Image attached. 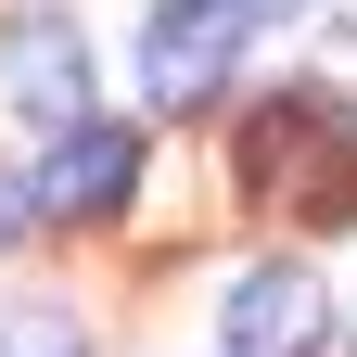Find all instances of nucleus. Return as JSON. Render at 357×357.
<instances>
[{
  "instance_id": "20e7f679",
  "label": "nucleus",
  "mask_w": 357,
  "mask_h": 357,
  "mask_svg": "<svg viewBox=\"0 0 357 357\" xmlns=\"http://www.w3.org/2000/svg\"><path fill=\"white\" fill-rule=\"evenodd\" d=\"M128 178H141V141L102 128V115H77V128H52V153H38L26 192H38V217H115Z\"/></svg>"
},
{
  "instance_id": "423d86ee",
  "label": "nucleus",
  "mask_w": 357,
  "mask_h": 357,
  "mask_svg": "<svg viewBox=\"0 0 357 357\" xmlns=\"http://www.w3.org/2000/svg\"><path fill=\"white\" fill-rule=\"evenodd\" d=\"M0 357H89V332L64 306H0Z\"/></svg>"
},
{
  "instance_id": "f257e3e1",
  "label": "nucleus",
  "mask_w": 357,
  "mask_h": 357,
  "mask_svg": "<svg viewBox=\"0 0 357 357\" xmlns=\"http://www.w3.org/2000/svg\"><path fill=\"white\" fill-rule=\"evenodd\" d=\"M243 178L281 217H306V230H344V217H357V115H332V102H268L255 141H243Z\"/></svg>"
},
{
  "instance_id": "f03ea898",
  "label": "nucleus",
  "mask_w": 357,
  "mask_h": 357,
  "mask_svg": "<svg viewBox=\"0 0 357 357\" xmlns=\"http://www.w3.org/2000/svg\"><path fill=\"white\" fill-rule=\"evenodd\" d=\"M243 0H153V26H141V89H153V115H204L217 89H230L243 64Z\"/></svg>"
},
{
  "instance_id": "0eeeda50",
  "label": "nucleus",
  "mask_w": 357,
  "mask_h": 357,
  "mask_svg": "<svg viewBox=\"0 0 357 357\" xmlns=\"http://www.w3.org/2000/svg\"><path fill=\"white\" fill-rule=\"evenodd\" d=\"M26 230H38V192H26L13 166H0V243H26Z\"/></svg>"
},
{
  "instance_id": "7ed1b4c3",
  "label": "nucleus",
  "mask_w": 357,
  "mask_h": 357,
  "mask_svg": "<svg viewBox=\"0 0 357 357\" xmlns=\"http://www.w3.org/2000/svg\"><path fill=\"white\" fill-rule=\"evenodd\" d=\"M0 89H13V115H38V128H77L89 115V38L64 13H13L0 26Z\"/></svg>"
},
{
  "instance_id": "39448f33",
  "label": "nucleus",
  "mask_w": 357,
  "mask_h": 357,
  "mask_svg": "<svg viewBox=\"0 0 357 357\" xmlns=\"http://www.w3.org/2000/svg\"><path fill=\"white\" fill-rule=\"evenodd\" d=\"M319 344V281L281 255V268H243L230 281V357H306Z\"/></svg>"
},
{
  "instance_id": "6e6552de",
  "label": "nucleus",
  "mask_w": 357,
  "mask_h": 357,
  "mask_svg": "<svg viewBox=\"0 0 357 357\" xmlns=\"http://www.w3.org/2000/svg\"><path fill=\"white\" fill-rule=\"evenodd\" d=\"M243 13H294V0H243Z\"/></svg>"
}]
</instances>
